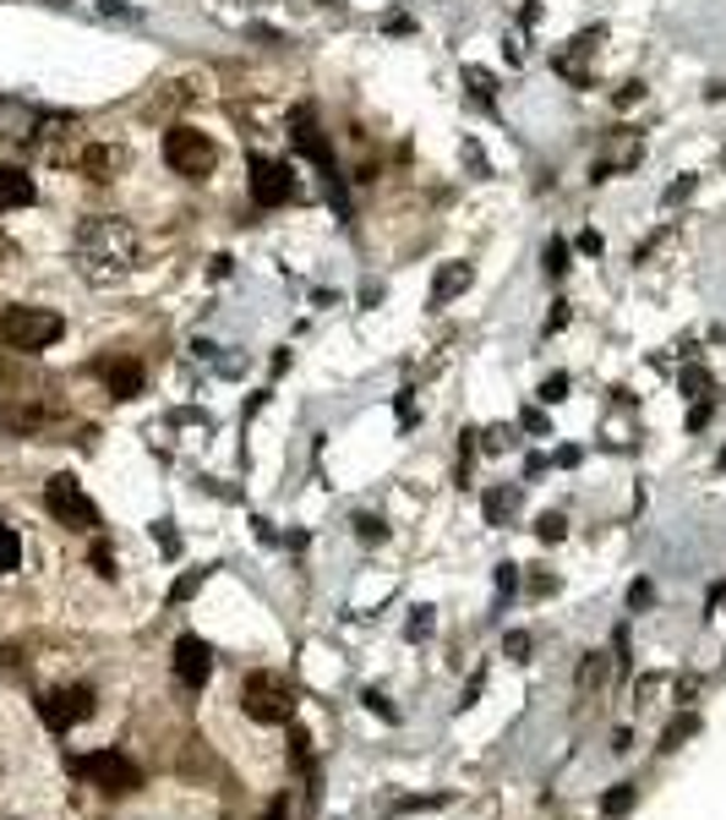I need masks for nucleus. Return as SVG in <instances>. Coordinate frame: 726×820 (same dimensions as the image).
Wrapping results in <instances>:
<instances>
[{"label":"nucleus","mask_w":726,"mask_h":820,"mask_svg":"<svg viewBox=\"0 0 726 820\" xmlns=\"http://www.w3.org/2000/svg\"><path fill=\"white\" fill-rule=\"evenodd\" d=\"M33 127H38V116H33L28 105L0 99V143H28V138H33Z\"/></svg>","instance_id":"obj_16"},{"label":"nucleus","mask_w":726,"mask_h":820,"mask_svg":"<svg viewBox=\"0 0 726 820\" xmlns=\"http://www.w3.org/2000/svg\"><path fill=\"white\" fill-rule=\"evenodd\" d=\"M263 820H285V799H279V805H274V810H268Z\"/></svg>","instance_id":"obj_37"},{"label":"nucleus","mask_w":726,"mask_h":820,"mask_svg":"<svg viewBox=\"0 0 726 820\" xmlns=\"http://www.w3.org/2000/svg\"><path fill=\"white\" fill-rule=\"evenodd\" d=\"M355 525H361V542H383V536H388V525H383V520H372V514H361Z\"/></svg>","instance_id":"obj_24"},{"label":"nucleus","mask_w":726,"mask_h":820,"mask_svg":"<svg viewBox=\"0 0 726 820\" xmlns=\"http://www.w3.org/2000/svg\"><path fill=\"white\" fill-rule=\"evenodd\" d=\"M689 192H694V175H683V181H672V186H667V203H683Z\"/></svg>","instance_id":"obj_29"},{"label":"nucleus","mask_w":726,"mask_h":820,"mask_svg":"<svg viewBox=\"0 0 726 820\" xmlns=\"http://www.w3.org/2000/svg\"><path fill=\"white\" fill-rule=\"evenodd\" d=\"M138 258H143V241H138V230H132L127 219H116V214H94V219H82L77 236H72V263H77V274H82L88 285H99V291L132 280V274H138Z\"/></svg>","instance_id":"obj_1"},{"label":"nucleus","mask_w":726,"mask_h":820,"mask_svg":"<svg viewBox=\"0 0 726 820\" xmlns=\"http://www.w3.org/2000/svg\"><path fill=\"white\" fill-rule=\"evenodd\" d=\"M366 706H372V711H383V717H388V722H394V706H388V700H383V695H377V689H372V695H366Z\"/></svg>","instance_id":"obj_36"},{"label":"nucleus","mask_w":726,"mask_h":820,"mask_svg":"<svg viewBox=\"0 0 726 820\" xmlns=\"http://www.w3.org/2000/svg\"><path fill=\"white\" fill-rule=\"evenodd\" d=\"M410 635H432V613H427V608L410 619Z\"/></svg>","instance_id":"obj_33"},{"label":"nucleus","mask_w":726,"mask_h":820,"mask_svg":"<svg viewBox=\"0 0 726 820\" xmlns=\"http://www.w3.org/2000/svg\"><path fill=\"white\" fill-rule=\"evenodd\" d=\"M595 44H601V28H584V33L569 39V50H563L552 66H558L569 83H590V77H584V55H595Z\"/></svg>","instance_id":"obj_13"},{"label":"nucleus","mask_w":726,"mask_h":820,"mask_svg":"<svg viewBox=\"0 0 726 820\" xmlns=\"http://www.w3.org/2000/svg\"><path fill=\"white\" fill-rule=\"evenodd\" d=\"M639 154H645V143H639L634 132H617V138H612V154H606V160H595V164H590V175H595V181H606V175H617V170H628V164H639Z\"/></svg>","instance_id":"obj_14"},{"label":"nucleus","mask_w":726,"mask_h":820,"mask_svg":"<svg viewBox=\"0 0 726 820\" xmlns=\"http://www.w3.org/2000/svg\"><path fill=\"white\" fill-rule=\"evenodd\" d=\"M580 252H590V258H601V236H595V230H584V236H580Z\"/></svg>","instance_id":"obj_35"},{"label":"nucleus","mask_w":726,"mask_h":820,"mask_svg":"<svg viewBox=\"0 0 726 820\" xmlns=\"http://www.w3.org/2000/svg\"><path fill=\"white\" fill-rule=\"evenodd\" d=\"M105 383H110V394L116 400H138L147 383L143 361H132V356H121V361H105Z\"/></svg>","instance_id":"obj_12"},{"label":"nucleus","mask_w":726,"mask_h":820,"mask_svg":"<svg viewBox=\"0 0 726 820\" xmlns=\"http://www.w3.org/2000/svg\"><path fill=\"white\" fill-rule=\"evenodd\" d=\"M241 706H246L252 722L279 728V722H290L295 717V684L285 678V673H246V684H241Z\"/></svg>","instance_id":"obj_2"},{"label":"nucleus","mask_w":726,"mask_h":820,"mask_svg":"<svg viewBox=\"0 0 726 820\" xmlns=\"http://www.w3.org/2000/svg\"><path fill=\"white\" fill-rule=\"evenodd\" d=\"M290 138L295 149L306 154V160L322 170V186H328V197H333V208H339V219H350V192H344V175H339V164H333V154H328V143H322V132H317V116L300 105L290 116Z\"/></svg>","instance_id":"obj_4"},{"label":"nucleus","mask_w":726,"mask_h":820,"mask_svg":"<svg viewBox=\"0 0 726 820\" xmlns=\"http://www.w3.org/2000/svg\"><path fill=\"white\" fill-rule=\"evenodd\" d=\"M38 192H33V175L16 170V164H0V208H28Z\"/></svg>","instance_id":"obj_17"},{"label":"nucleus","mask_w":726,"mask_h":820,"mask_svg":"<svg viewBox=\"0 0 726 820\" xmlns=\"http://www.w3.org/2000/svg\"><path fill=\"white\" fill-rule=\"evenodd\" d=\"M464 77H470V83H475V94H481V99H486V94H492V77H486V72H481V66H470V72H464Z\"/></svg>","instance_id":"obj_30"},{"label":"nucleus","mask_w":726,"mask_h":820,"mask_svg":"<svg viewBox=\"0 0 726 820\" xmlns=\"http://www.w3.org/2000/svg\"><path fill=\"white\" fill-rule=\"evenodd\" d=\"M94 569H99L105 580H116V553H110V542H94Z\"/></svg>","instance_id":"obj_22"},{"label":"nucleus","mask_w":726,"mask_h":820,"mask_svg":"<svg viewBox=\"0 0 726 820\" xmlns=\"http://www.w3.org/2000/svg\"><path fill=\"white\" fill-rule=\"evenodd\" d=\"M536 536H541V542H563V520H558V514H541Z\"/></svg>","instance_id":"obj_25"},{"label":"nucleus","mask_w":726,"mask_h":820,"mask_svg":"<svg viewBox=\"0 0 726 820\" xmlns=\"http://www.w3.org/2000/svg\"><path fill=\"white\" fill-rule=\"evenodd\" d=\"M121 164H127V149H116V143H94V149H82L77 170H82L88 181H116Z\"/></svg>","instance_id":"obj_15"},{"label":"nucleus","mask_w":726,"mask_h":820,"mask_svg":"<svg viewBox=\"0 0 726 820\" xmlns=\"http://www.w3.org/2000/svg\"><path fill=\"white\" fill-rule=\"evenodd\" d=\"M689 733H694V722H678V728H672V733H667V750H678V744H683V739H689Z\"/></svg>","instance_id":"obj_34"},{"label":"nucleus","mask_w":726,"mask_h":820,"mask_svg":"<svg viewBox=\"0 0 726 820\" xmlns=\"http://www.w3.org/2000/svg\"><path fill=\"white\" fill-rule=\"evenodd\" d=\"M541 263H547V274H552V280H563V274H569V247H563V241H547Z\"/></svg>","instance_id":"obj_20"},{"label":"nucleus","mask_w":726,"mask_h":820,"mask_svg":"<svg viewBox=\"0 0 726 820\" xmlns=\"http://www.w3.org/2000/svg\"><path fill=\"white\" fill-rule=\"evenodd\" d=\"M16 564H22V536L11 525H0V575H11Z\"/></svg>","instance_id":"obj_19"},{"label":"nucleus","mask_w":726,"mask_h":820,"mask_svg":"<svg viewBox=\"0 0 726 820\" xmlns=\"http://www.w3.org/2000/svg\"><path fill=\"white\" fill-rule=\"evenodd\" d=\"M44 503H50V514H55L61 525H72V531H99V503L77 488V477H50Z\"/></svg>","instance_id":"obj_7"},{"label":"nucleus","mask_w":726,"mask_h":820,"mask_svg":"<svg viewBox=\"0 0 726 820\" xmlns=\"http://www.w3.org/2000/svg\"><path fill=\"white\" fill-rule=\"evenodd\" d=\"M164 164H169L175 175H186V181H202V175L219 164V149H213V138H202L197 127H169V132H164Z\"/></svg>","instance_id":"obj_6"},{"label":"nucleus","mask_w":726,"mask_h":820,"mask_svg":"<svg viewBox=\"0 0 726 820\" xmlns=\"http://www.w3.org/2000/svg\"><path fill=\"white\" fill-rule=\"evenodd\" d=\"M197 586H202V569H197V575H180V580H175V591H169V602H186Z\"/></svg>","instance_id":"obj_26"},{"label":"nucleus","mask_w":726,"mask_h":820,"mask_svg":"<svg viewBox=\"0 0 726 820\" xmlns=\"http://www.w3.org/2000/svg\"><path fill=\"white\" fill-rule=\"evenodd\" d=\"M61 334H66V318L50 313V307H6V313H0V339H6V350L33 356V350L55 345Z\"/></svg>","instance_id":"obj_3"},{"label":"nucleus","mask_w":726,"mask_h":820,"mask_svg":"<svg viewBox=\"0 0 726 820\" xmlns=\"http://www.w3.org/2000/svg\"><path fill=\"white\" fill-rule=\"evenodd\" d=\"M601 810H606V816H628V810H634V788H628V783H617V788L606 794V805H601Z\"/></svg>","instance_id":"obj_21"},{"label":"nucleus","mask_w":726,"mask_h":820,"mask_svg":"<svg viewBox=\"0 0 726 820\" xmlns=\"http://www.w3.org/2000/svg\"><path fill=\"white\" fill-rule=\"evenodd\" d=\"M153 536H158V542H164V553H180V536H175V531H169V525H153Z\"/></svg>","instance_id":"obj_32"},{"label":"nucleus","mask_w":726,"mask_h":820,"mask_svg":"<svg viewBox=\"0 0 726 820\" xmlns=\"http://www.w3.org/2000/svg\"><path fill=\"white\" fill-rule=\"evenodd\" d=\"M722 471H726V455H722Z\"/></svg>","instance_id":"obj_38"},{"label":"nucleus","mask_w":726,"mask_h":820,"mask_svg":"<svg viewBox=\"0 0 726 820\" xmlns=\"http://www.w3.org/2000/svg\"><path fill=\"white\" fill-rule=\"evenodd\" d=\"M399 422H405V427L416 422V400H410V389H399Z\"/></svg>","instance_id":"obj_31"},{"label":"nucleus","mask_w":726,"mask_h":820,"mask_svg":"<svg viewBox=\"0 0 726 820\" xmlns=\"http://www.w3.org/2000/svg\"><path fill=\"white\" fill-rule=\"evenodd\" d=\"M503 652L514 656V662H525V652H530V635H508V641H503Z\"/></svg>","instance_id":"obj_28"},{"label":"nucleus","mask_w":726,"mask_h":820,"mask_svg":"<svg viewBox=\"0 0 726 820\" xmlns=\"http://www.w3.org/2000/svg\"><path fill=\"white\" fill-rule=\"evenodd\" d=\"M175 678H180L186 689H202V684L213 678V652H208L202 635H180V641H175Z\"/></svg>","instance_id":"obj_10"},{"label":"nucleus","mask_w":726,"mask_h":820,"mask_svg":"<svg viewBox=\"0 0 726 820\" xmlns=\"http://www.w3.org/2000/svg\"><path fill=\"white\" fill-rule=\"evenodd\" d=\"M55 422H61V405H38V400H16V405L0 411V427L16 433V438H38V433H50Z\"/></svg>","instance_id":"obj_9"},{"label":"nucleus","mask_w":726,"mask_h":820,"mask_svg":"<svg viewBox=\"0 0 726 820\" xmlns=\"http://www.w3.org/2000/svg\"><path fill=\"white\" fill-rule=\"evenodd\" d=\"M290 192H295L290 164H279V160H252V197H257L263 208H279V203H290Z\"/></svg>","instance_id":"obj_11"},{"label":"nucleus","mask_w":726,"mask_h":820,"mask_svg":"<svg viewBox=\"0 0 726 820\" xmlns=\"http://www.w3.org/2000/svg\"><path fill=\"white\" fill-rule=\"evenodd\" d=\"M563 394H569V378H563V372H552V378L541 383V400L552 405V400H563Z\"/></svg>","instance_id":"obj_23"},{"label":"nucleus","mask_w":726,"mask_h":820,"mask_svg":"<svg viewBox=\"0 0 726 820\" xmlns=\"http://www.w3.org/2000/svg\"><path fill=\"white\" fill-rule=\"evenodd\" d=\"M38 717H44V728H55V733H72L77 722H88V717H94V689H88V684L50 689V695L38 700Z\"/></svg>","instance_id":"obj_8"},{"label":"nucleus","mask_w":726,"mask_h":820,"mask_svg":"<svg viewBox=\"0 0 726 820\" xmlns=\"http://www.w3.org/2000/svg\"><path fill=\"white\" fill-rule=\"evenodd\" d=\"M72 777L94 783V788H99V794H110V799H127V794H138V788H143V772H138L127 755H116V750L77 755V761H72Z\"/></svg>","instance_id":"obj_5"},{"label":"nucleus","mask_w":726,"mask_h":820,"mask_svg":"<svg viewBox=\"0 0 726 820\" xmlns=\"http://www.w3.org/2000/svg\"><path fill=\"white\" fill-rule=\"evenodd\" d=\"M503 514H508V492H492V498H486V520L503 525Z\"/></svg>","instance_id":"obj_27"},{"label":"nucleus","mask_w":726,"mask_h":820,"mask_svg":"<svg viewBox=\"0 0 726 820\" xmlns=\"http://www.w3.org/2000/svg\"><path fill=\"white\" fill-rule=\"evenodd\" d=\"M470 285V269L464 263H448L442 274H437V285H432V302H448V296H459Z\"/></svg>","instance_id":"obj_18"}]
</instances>
